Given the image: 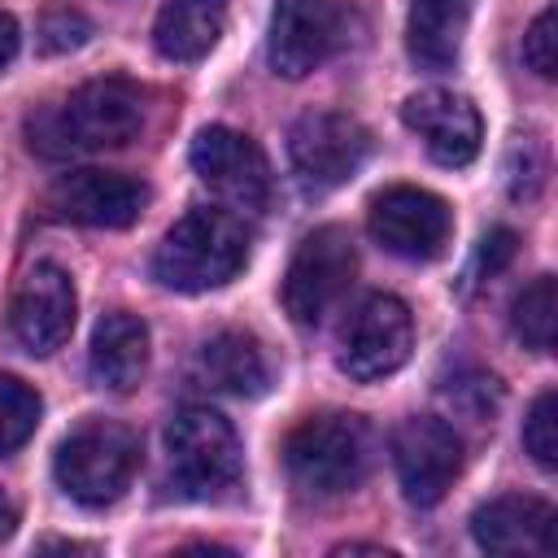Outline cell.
Here are the masks:
<instances>
[{"label": "cell", "instance_id": "1", "mask_svg": "<svg viewBox=\"0 0 558 558\" xmlns=\"http://www.w3.org/2000/svg\"><path fill=\"white\" fill-rule=\"evenodd\" d=\"M144 126V92L131 78H92L74 87L61 105L39 109L26 122L31 148L44 157H74V153H100L122 148Z\"/></svg>", "mask_w": 558, "mask_h": 558}, {"label": "cell", "instance_id": "2", "mask_svg": "<svg viewBox=\"0 0 558 558\" xmlns=\"http://www.w3.org/2000/svg\"><path fill=\"white\" fill-rule=\"evenodd\" d=\"M248 262V227L235 209L192 205L157 244L153 279L170 292H209L231 283Z\"/></svg>", "mask_w": 558, "mask_h": 558}, {"label": "cell", "instance_id": "3", "mask_svg": "<svg viewBox=\"0 0 558 558\" xmlns=\"http://www.w3.org/2000/svg\"><path fill=\"white\" fill-rule=\"evenodd\" d=\"M375 440L362 414L327 410L301 418L283 440V466L296 493L305 497H340L357 488L371 471Z\"/></svg>", "mask_w": 558, "mask_h": 558}, {"label": "cell", "instance_id": "4", "mask_svg": "<svg viewBox=\"0 0 558 558\" xmlns=\"http://www.w3.org/2000/svg\"><path fill=\"white\" fill-rule=\"evenodd\" d=\"M166 466L183 497L214 501L240 484L244 453L235 427L209 405H183L166 423Z\"/></svg>", "mask_w": 558, "mask_h": 558}, {"label": "cell", "instance_id": "5", "mask_svg": "<svg viewBox=\"0 0 558 558\" xmlns=\"http://www.w3.org/2000/svg\"><path fill=\"white\" fill-rule=\"evenodd\" d=\"M135 466H140V440L131 427L113 418H83L52 453V475L61 493L92 510L118 501Z\"/></svg>", "mask_w": 558, "mask_h": 558}, {"label": "cell", "instance_id": "6", "mask_svg": "<svg viewBox=\"0 0 558 558\" xmlns=\"http://www.w3.org/2000/svg\"><path fill=\"white\" fill-rule=\"evenodd\" d=\"M410 349H414V314H410V305L401 296H392V292H371L340 323L336 362H340V371L349 379L371 384V379H384V375L401 371L410 362Z\"/></svg>", "mask_w": 558, "mask_h": 558}, {"label": "cell", "instance_id": "7", "mask_svg": "<svg viewBox=\"0 0 558 558\" xmlns=\"http://www.w3.org/2000/svg\"><path fill=\"white\" fill-rule=\"evenodd\" d=\"M357 275V248L344 227H318L310 231L283 275V310L301 327H318L353 288Z\"/></svg>", "mask_w": 558, "mask_h": 558}, {"label": "cell", "instance_id": "8", "mask_svg": "<svg viewBox=\"0 0 558 558\" xmlns=\"http://www.w3.org/2000/svg\"><path fill=\"white\" fill-rule=\"evenodd\" d=\"M349 44V9L340 0H279L270 13L266 57L283 78H305Z\"/></svg>", "mask_w": 558, "mask_h": 558}, {"label": "cell", "instance_id": "9", "mask_svg": "<svg viewBox=\"0 0 558 558\" xmlns=\"http://www.w3.org/2000/svg\"><path fill=\"white\" fill-rule=\"evenodd\" d=\"M366 231L384 253H392L401 262H432L449 244L453 214L436 192L397 183V187H384L379 196H371Z\"/></svg>", "mask_w": 558, "mask_h": 558}, {"label": "cell", "instance_id": "10", "mask_svg": "<svg viewBox=\"0 0 558 558\" xmlns=\"http://www.w3.org/2000/svg\"><path fill=\"white\" fill-rule=\"evenodd\" d=\"M187 157H192V170L201 174V183L209 192H218L231 209L262 214L270 205V196H275L270 161L244 131L205 126V131H196Z\"/></svg>", "mask_w": 558, "mask_h": 558}, {"label": "cell", "instance_id": "11", "mask_svg": "<svg viewBox=\"0 0 558 558\" xmlns=\"http://www.w3.org/2000/svg\"><path fill=\"white\" fill-rule=\"evenodd\" d=\"M288 157H292V170L310 187H340L366 166L371 131L353 113L318 109V113H305V118L292 122Z\"/></svg>", "mask_w": 558, "mask_h": 558}, {"label": "cell", "instance_id": "12", "mask_svg": "<svg viewBox=\"0 0 558 558\" xmlns=\"http://www.w3.org/2000/svg\"><path fill=\"white\" fill-rule=\"evenodd\" d=\"M392 466L410 506H436L462 471V436L445 418L414 414L392 432Z\"/></svg>", "mask_w": 558, "mask_h": 558}, {"label": "cell", "instance_id": "13", "mask_svg": "<svg viewBox=\"0 0 558 558\" xmlns=\"http://www.w3.org/2000/svg\"><path fill=\"white\" fill-rule=\"evenodd\" d=\"M74 314H78L74 279L57 262H35L17 279V292H13V305H9V327H13V336L26 353L48 357L70 340Z\"/></svg>", "mask_w": 558, "mask_h": 558}, {"label": "cell", "instance_id": "14", "mask_svg": "<svg viewBox=\"0 0 558 558\" xmlns=\"http://www.w3.org/2000/svg\"><path fill=\"white\" fill-rule=\"evenodd\" d=\"M48 205L57 218L78 227H131L148 205V187L118 170H70L48 187Z\"/></svg>", "mask_w": 558, "mask_h": 558}, {"label": "cell", "instance_id": "15", "mask_svg": "<svg viewBox=\"0 0 558 558\" xmlns=\"http://www.w3.org/2000/svg\"><path fill=\"white\" fill-rule=\"evenodd\" d=\"M401 122L423 140L427 157L458 170V166H471L475 153H480V140H484V122H480V109L458 96V92H445V87H423L414 92L405 105H401Z\"/></svg>", "mask_w": 558, "mask_h": 558}, {"label": "cell", "instance_id": "16", "mask_svg": "<svg viewBox=\"0 0 558 558\" xmlns=\"http://www.w3.org/2000/svg\"><path fill=\"white\" fill-rule=\"evenodd\" d=\"M471 536L488 554H549L554 549V506L532 493H506L471 514Z\"/></svg>", "mask_w": 558, "mask_h": 558}, {"label": "cell", "instance_id": "17", "mask_svg": "<svg viewBox=\"0 0 558 558\" xmlns=\"http://www.w3.org/2000/svg\"><path fill=\"white\" fill-rule=\"evenodd\" d=\"M87 366H92V379L100 388L135 392L140 379L148 375V327H144V318L131 314V310H109L92 331Z\"/></svg>", "mask_w": 558, "mask_h": 558}, {"label": "cell", "instance_id": "18", "mask_svg": "<svg viewBox=\"0 0 558 558\" xmlns=\"http://www.w3.org/2000/svg\"><path fill=\"white\" fill-rule=\"evenodd\" d=\"M196 371L209 388L227 397H262L270 388V357L248 331H218L201 344Z\"/></svg>", "mask_w": 558, "mask_h": 558}, {"label": "cell", "instance_id": "19", "mask_svg": "<svg viewBox=\"0 0 558 558\" xmlns=\"http://www.w3.org/2000/svg\"><path fill=\"white\" fill-rule=\"evenodd\" d=\"M471 22V0H410L405 13V48L418 70H449L462 52V35Z\"/></svg>", "mask_w": 558, "mask_h": 558}, {"label": "cell", "instance_id": "20", "mask_svg": "<svg viewBox=\"0 0 558 558\" xmlns=\"http://www.w3.org/2000/svg\"><path fill=\"white\" fill-rule=\"evenodd\" d=\"M227 0H166L153 22V44L166 61H201L222 39Z\"/></svg>", "mask_w": 558, "mask_h": 558}, {"label": "cell", "instance_id": "21", "mask_svg": "<svg viewBox=\"0 0 558 558\" xmlns=\"http://www.w3.org/2000/svg\"><path fill=\"white\" fill-rule=\"evenodd\" d=\"M554 327H558V283H554V275H536L510 305V331L523 349L549 353Z\"/></svg>", "mask_w": 558, "mask_h": 558}, {"label": "cell", "instance_id": "22", "mask_svg": "<svg viewBox=\"0 0 558 558\" xmlns=\"http://www.w3.org/2000/svg\"><path fill=\"white\" fill-rule=\"evenodd\" d=\"M39 414H44L39 392L17 375H0V458L17 453L35 436Z\"/></svg>", "mask_w": 558, "mask_h": 558}, {"label": "cell", "instance_id": "23", "mask_svg": "<svg viewBox=\"0 0 558 558\" xmlns=\"http://www.w3.org/2000/svg\"><path fill=\"white\" fill-rule=\"evenodd\" d=\"M523 449L532 453V462L541 471H554L558 466V392L554 388H545L532 401V410L523 418Z\"/></svg>", "mask_w": 558, "mask_h": 558}, {"label": "cell", "instance_id": "24", "mask_svg": "<svg viewBox=\"0 0 558 558\" xmlns=\"http://www.w3.org/2000/svg\"><path fill=\"white\" fill-rule=\"evenodd\" d=\"M523 61L536 78H554L558 74V13L545 9L536 13V22L523 35Z\"/></svg>", "mask_w": 558, "mask_h": 558}, {"label": "cell", "instance_id": "25", "mask_svg": "<svg viewBox=\"0 0 558 558\" xmlns=\"http://www.w3.org/2000/svg\"><path fill=\"white\" fill-rule=\"evenodd\" d=\"M87 39H92V22L83 13H74V9H52L39 22V48L44 52H74Z\"/></svg>", "mask_w": 558, "mask_h": 558}, {"label": "cell", "instance_id": "26", "mask_svg": "<svg viewBox=\"0 0 558 558\" xmlns=\"http://www.w3.org/2000/svg\"><path fill=\"white\" fill-rule=\"evenodd\" d=\"M514 231L510 227H493L484 240H480V248H475V266H471V275H497L510 257H514Z\"/></svg>", "mask_w": 558, "mask_h": 558}, {"label": "cell", "instance_id": "27", "mask_svg": "<svg viewBox=\"0 0 558 558\" xmlns=\"http://www.w3.org/2000/svg\"><path fill=\"white\" fill-rule=\"evenodd\" d=\"M17 44H22V31H17V22L9 17V13H0V70L17 57Z\"/></svg>", "mask_w": 558, "mask_h": 558}, {"label": "cell", "instance_id": "28", "mask_svg": "<svg viewBox=\"0 0 558 558\" xmlns=\"http://www.w3.org/2000/svg\"><path fill=\"white\" fill-rule=\"evenodd\" d=\"M13 527H17V506H13V497L0 488V541H9Z\"/></svg>", "mask_w": 558, "mask_h": 558}]
</instances>
